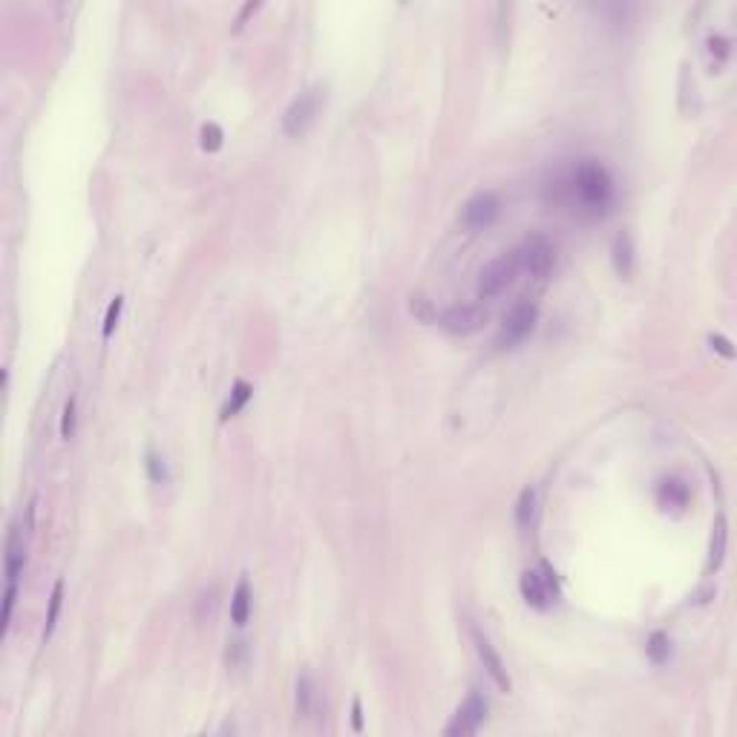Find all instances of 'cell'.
Segmentation results:
<instances>
[{
    "instance_id": "6da1fadb",
    "label": "cell",
    "mask_w": 737,
    "mask_h": 737,
    "mask_svg": "<svg viewBox=\"0 0 737 737\" xmlns=\"http://www.w3.org/2000/svg\"><path fill=\"white\" fill-rule=\"evenodd\" d=\"M553 199L579 219H602L614 205V176L599 159H579L550 182Z\"/></svg>"
},
{
    "instance_id": "7a4b0ae2",
    "label": "cell",
    "mask_w": 737,
    "mask_h": 737,
    "mask_svg": "<svg viewBox=\"0 0 737 737\" xmlns=\"http://www.w3.org/2000/svg\"><path fill=\"white\" fill-rule=\"evenodd\" d=\"M516 274H519L516 254H502V257H495L493 262H487V266L481 268V274H478V285H476L478 297H484V300L498 297L507 285H513Z\"/></svg>"
},
{
    "instance_id": "3957f363",
    "label": "cell",
    "mask_w": 737,
    "mask_h": 737,
    "mask_svg": "<svg viewBox=\"0 0 737 737\" xmlns=\"http://www.w3.org/2000/svg\"><path fill=\"white\" fill-rule=\"evenodd\" d=\"M536 320H539V309H536V305H530V302L516 305V309L504 317L502 328H498L495 343L502 346V349H513V346H519L524 337L533 335Z\"/></svg>"
},
{
    "instance_id": "277c9868",
    "label": "cell",
    "mask_w": 737,
    "mask_h": 737,
    "mask_svg": "<svg viewBox=\"0 0 737 737\" xmlns=\"http://www.w3.org/2000/svg\"><path fill=\"white\" fill-rule=\"evenodd\" d=\"M317 109H320V90L300 92L297 99L288 104L285 116H283V133L291 135V138L302 135L305 130L311 127V121L317 118Z\"/></svg>"
},
{
    "instance_id": "5b68a950",
    "label": "cell",
    "mask_w": 737,
    "mask_h": 737,
    "mask_svg": "<svg viewBox=\"0 0 737 737\" xmlns=\"http://www.w3.org/2000/svg\"><path fill=\"white\" fill-rule=\"evenodd\" d=\"M513 254H516L519 271H527L533 276H545L553 266V245L545 236H527Z\"/></svg>"
},
{
    "instance_id": "8992f818",
    "label": "cell",
    "mask_w": 737,
    "mask_h": 737,
    "mask_svg": "<svg viewBox=\"0 0 737 737\" xmlns=\"http://www.w3.org/2000/svg\"><path fill=\"white\" fill-rule=\"evenodd\" d=\"M498 211H502L498 196H495V193H490V190H484V193H476V196L464 205L461 219H464V225L469 231H484V228H490L493 222L498 219Z\"/></svg>"
},
{
    "instance_id": "52a82bcc",
    "label": "cell",
    "mask_w": 737,
    "mask_h": 737,
    "mask_svg": "<svg viewBox=\"0 0 737 737\" xmlns=\"http://www.w3.org/2000/svg\"><path fill=\"white\" fill-rule=\"evenodd\" d=\"M441 328H447L450 335H472L487 323V311L481 305H452L441 314Z\"/></svg>"
},
{
    "instance_id": "ba28073f",
    "label": "cell",
    "mask_w": 737,
    "mask_h": 737,
    "mask_svg": "<svg viewBox=\"0 0 737 737\" xmlns=\"http://www.w3.org/2000/svg\"><path fill=\"white\" fill-rule=\"evenodd\" d=\"M541 570H545V576L536 573V570H524V573H521V582H519L524 602H527V605H533V608H547L550 599L556 596V579H550V576H553V573H550V567L545 565Z\"/></svg>"
},
{
    "instance_id": "9c48e42d",
    "label": "cell",
    "mask_w": 737,
    "mask_h": 737,
    "mask_svg": "<svg viewBox=\"0 0 737 737\" xmlns=\"http://www.w3.org/2000/svg\"><path fill=\"white\" fill-rule=\"evenodd\" d=\"M487 717V700L481 697V694H469L467 703L458 708L452 723L447 726V734L450 737H467V734H476L478 726L484 723Z\"/></svg>"
},
{
    "instance_id": "30bf717a",
    "label": "cell",
    "mask_w": 737,
    "mask_h": 737,
    "mask_svg": "<svg viewBox=\"0 0 737 737\" xmlns=\"http://www.w3.org/2000/svg\"><path fill=\"white\" fill-rule=\"evenodd\" d=\"M472 639H476V651H478V657H481V662H484L487 674L495 680V686L502 688V691H510L513 683H510V677H507V669H504L502 657L495 654V648L490 645V639H487L484 634H478V631H472Z\"/></svg>"
},
{
    "instance_id": "8fae6325",
    "label": "cell",
    "mask_w": 737,
    "mask_h": 737,
    "mask_svg": "<svg viewBox=\"0 0 737 737\" xmlns=\"http://www.w3.org/2000/svg\"><path fill=\"white\" fill-rule=\"evenodd\" d=\"M248 617H251V585H248V579H240V585L233 591V599H231V619L236 628H242Z\"/></svg>"
},
{
    "instance_id": "7c38bea8",
    "label": "cell",
    "mask_w": 737,
    "mask_h": 737,
    "mask_svg": "<svg viewBox=\"0 0 737 737\" xmlns=\"http://www.w3.org/2000/svg\"><path fill=\"white\" fill-rule=\"evenodd\" d=\"M251 395H254L251 383L236 380V383H233V392H231V398H228V403L222 406V421H228V418H233V415H240V409L245 406L248 400H251Z\"/></svg>"
},
{
    "instance_id": "4fadbf2b",
    "label": "cell",
    "mask_w": 737,
    "mask_h": 737,
    "mask_svg": "<svg viewBox=\"0 0 737 737\" xmlns=\"http://www.w3.org/2000/svg\"><path fill=\"white\" fill-rule=\"evenodd\" d=\"M614 266H617V274L625 276V280L634 274V248L628 236H619L614 242Z\"/></svg>"
},
{
    "instance_id": "5bb4252c",
    "label": "cell",
    "mask_w": 737,
    "mask_h": 737,
    "mask_svg": "<svg viewBox=\"0 0 737 737\" xmlns=\"http://www.w3.org/2000/svg\"><path fill=\"white\" fill-rule=\"evenodd\" d=\"M61 602H64V582L58 579L52 588V596H49V614H47V631L44 636H49L55 631V622H58V614H61Z\"/></svg>"
},
{
    "instance_id": "9a60e30c",
    "label": "cell",
    "mask_w": 737,
    "mask_h": 737,
    "mask_svg": "<svg viewBox=\"0 0 737 737\" xmlns=\"http://www.w3.org/2000/svg\"><path fill=\"white\" fill-rule=\"evenodd\" d=\"M645 651H648V657H651L654 662H657V665H662L665 660H669V636H665L662 631L651 634V639H648Z\"/></svg>"
},
{
    "instance_id": "2e32d148",
    "label": "cell",
    "mask_w": 737,
    "mask_h": 737,
    "mask_svg": "<svg viewBox=\"0 0 737 737\" xmlns=\"http://www.w3.org/2000/svg\"><path fill=\"white\" fill-rule=\"evenodd\" d=\"M533 513H536V493L530 490V487H527V490H521L519 504H516V519H519V524H521V527H524V524H530Z\"/></svg>"
},
{
    "instance_id": "e0dca14e",
    "label": "cell",
    "mask_w": 737,
    "mask_h": 737,
    "mask_svg": "<svg viewBox=\"0 0 737 737\" xmlns=\"http://www.w3.org/2000/svg\"><path fill=\"white\" fill-rule=\"evenodd\" d=\"M723 550H726V519L714 521V539H712V565L717 567L723 562Z\"/></svg>"
},
{
    "instance_id": "ac0fdd59",
    "label": "cell",
    "mask_w": 737,
    "mask_h": 737,
    "mask_svg": "<svg viewBox=\"0 0 737 737\" xmlns=\"http://www.w3.org/2000/svg\"><path fill=\"white\" fill-rule=\"evenodd\" d=\"M409 311L418 317V320H424V323H432V320H435L432 302H429L424 294H412V297H409Z\"/></svg>"
},
{
    "instance_id": "d6986e66",
    "label": "cell",
    "mask_w": 737,
    "mask_h": 737,
    "mask_svg": "<svg viewBox=\"0 0 737 737\" xmlns=\"http://www.w3.org/2000/svg\"><path fill=\"white\" fill-rule=\"evenodd\" d=\"M121 309H124V297H116L113 302H109V309L104 314V326H101V337H109L116 331L118 326V317H121Z\"/></svg>"
},
{
    "instance_id": "ffe728a7",
    "label": "cell",
    "mask_w": 737,
    "mask_h": 737,
    "mask_svg": "<svg viewBox=\"0 0 737 737\" xmlns=\"http://www.w3.org/2000/svg\"><path fill=\"white\" fill-rule=\"evenodd\" d=\"M219 147H222V127L219 124H205L202 127V150L216 153Z\"/></svg>"
},
{
    "instance_id": "44dd1931",
    "label": "cell",
    "mask_w": 737,
    "mask_h": 737,
    "mask_svg": "<svg viewBox=\"0 0 737 737\" xmlns=\"http://www.w3.org/2000/svg\"><path fill=\"white\" fill-rule=\"evenodd\" d=\"M73 432H75V398H69L64 406V415H61V438L69 441Z\"/></svg>"
},
{
    "instance_id": "7402d4cb",
    "label": "cell",
    "mask_w": 737,
    "mask_h": 737,
    "mask_svg": "<svg viewBox=\"0 0 737 737\" xmlns=\"http://www.w3.org/2000/svg\"><path fill=\"white\" fill-rule=\"evenodd\" d=\"M297 706H300L302 714H309V708H311V683H309V677H300V683H297Z\"/></svg>"
},
{
    "instance_id": "603a6c76",
    "label": "cell",
    "mask_w": 737,
    "mask_h": 737,
    "mask_svg": "<svg viewBox=\"0 0 737 737\" xmlns=\"http://www.w3.org/2000/svg\"><path fill=\"white\" fill-rule=\"evenodd\" d=\"M15 596H18V582L6 585V599H3V628H9L12 622V608H15Z\"/></svg>"
},
{
    "instance_id": "cb8c5ba5",
    "label": "cell",
    "mask_w": 737,
    "mask_h": 737,
    "mask_svg": "<svg viewBox=\"0 0 737 737\" xmlns=\"http://www.w3.org/2000/svg\"><path fill=\"white\" fill-rule=\"evenodd\" d=\"M147 467H150V478L156 481V484H161V481H168V469H164V461L161 458H156V455H150V461H147Z\"/></svg>"
},
{
    "instance_id": "d4e9b609",
    "label": "cell",
    "mask_w": 737,
    "mask_h": 737,
    "mask_svg": "<svg viewBox=\"0 0 737 737\" xmlns=\"http://www.w3.org/2000/svg\"><path fill=\"white\" fill-rule=\"evenodd\" d=\"M712 346H714V349H717L723 357H729V360L734 357V349H732V343H729L726 337H712Z\"/></svg>"
},
{
    "instance_id": "484cf974",
    "label": "cell",
    "mask_w": 737,
    "mask_h": 737,
    "mask_svg": "<svg viewBox=\"0 0 737 737\" xmlns=\"http://www.w3.org/2000/svg\"><path fill=\"white\" fill-rule=\"evenodd\" d=\"M352 726H354V732H363V708H360V700L352 703Z\"/></svg>"
},
{
    "instance_id": "4316f807",
    "label": "cell",
    "mask_w": 737,
    "mask_h": 737,
    "mask_svg": "<svg viewBox=\"0 0 737 737\" xmlns=\"http://www.w3.org/2000/svg\"><path fill=\"white\" fill-rule=\"evenodd\" d=\"M257 9H259V3H248V6H245V9L240 12V18H236V29H240V26L245 23V18L251 15V12H257Z\"/></svg>"
}]
</instances>
